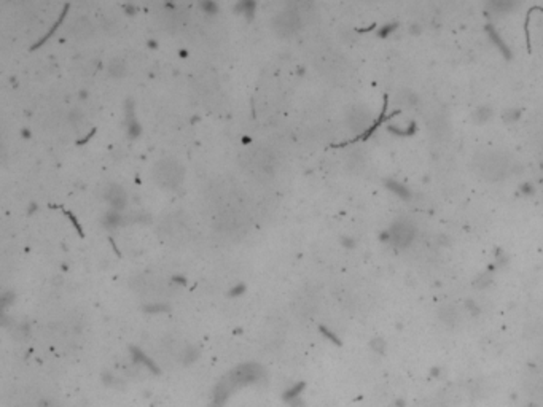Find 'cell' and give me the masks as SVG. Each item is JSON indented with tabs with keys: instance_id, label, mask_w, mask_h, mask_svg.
<instances>
[{
	"instance_id": "obj_1",
	"label": "cell",
	"mask_w": 543,
	"mask_h": 407,
	"mask_svg": "<svg viewBox=\"0 0 543 407\" xmlns=\"http://www.w3.org/2000/svg\"><path fill=\"white\" fill-rule=\"evenodd\" d=\"M184 175H185L184 166L172 158L161 159L159 162H156V166L153 169L155 182L159 186L169 188V189L180 186V183L184 182Z\"/></svg>"
},
{
	"instance_id": "obj_2",
	"label": "cell",
	"mask_w": 543,
	"mask_h": 407,
	"mask_svg": "<svg viewBox=\"0 0 543 407\" xmlns=\"http://www.w3.org/2000/svg\"><path fill=\"white\" fill-rule=\"evenodd\" d=\"M273 27L281 37H290V35L296 34V32H298L300 27H301L300 13L296 10L281 11L273 20Z\"/></svg>"
},
{
	"instance_id": "obj_3",
	"label": "cell",
	"mask_w": 543,
	"mask_h": 407,
	"mask_svg": "<svg viewBox=\"0 0 543 407\" xmlns=\"http://www.w3.org/2000/svg\"><path fill=\"white\" fill-rule=\"evenodd\" d=\"M105 201L113 207V210H121L126 204V192L120 185L112 183L107 189H105Z\"/></svg>"
},
{
	"instance_id": "obj_4",
	"label": "cell",
	"mask_w": 543,
	"mask_h": 407,
	"mask_svg": "<svg viewBox=\"0 0 543 407\" xmlns=\"http://www.w3.org/2000/svg\"><path fill=\"white\" fill-rule=\"evenodd\" d=\"M254 162L257 169L263 170V172H271L274 167V156L269 150H263V151H255L254 153Z\"/></svg>"
},
{
	"instance_id": "obj_5",
	"label": "cell",
	"mask_w": 543,
	"mask_h": 407,
	"mask_svg": "<svg viewBox=\"0 0 543 407\" xmlns=\"http://www.w3.org/2000/svg\"><path fill=\"white\" fill-rule=\"evenodd\" d=\"M72 32L75 34V37L86 38L88 35L93 34V24L88 18H85V16H80V18H77L72 23Z\"/></svg>"
},
{
	"instance_id": "obj_6",
	"label": "cell",
	"mask_w": 543,
	"mask_h": 407,
	"mask_svg": "<svg viewBox=\"0 0 543 407\" xmlns=\"http://www.w3.org/2000/svg\"><path fill=\"white\" fill-rule=\"evenodd\" d=\"M108 73L113 78H121L126 73V64L121 59H113L108 64Z\"/></svg>"
},
{
	"instance_id": "obj_7",
	"label": "cell",
	"mask_w": 543,
	"mask_h": 407,
	"mask_svg": "<svg viewBox=\"0 0 543 407\" xmlns=\"http://www.w3.org/2000/svg\"><path fill=\"white\" fill-rule=\"evenodd\" d=\"M255 2H250V0H245V2H239L238 5H236V11L238 13H242V14H245L247 16V18H252V16H254V13H255Z\"/></svg>"
},
{
	"instance_id": "obj_8",
	"label": "cell",
	"mask_w": 543,
	"mask_h": 407,
	"mask_svg": "<svg viewBox=\"0 0 543 407\" xmlns=\"http://www.w3.org/2000/svg\"><path fill=\"white\" fill-rule=\"evenodd\" d=\"M120 223H121V215L118 214L117 210L108 211V214L104 217V224H105V227H110V229H112V227H117Z\"/></svg>"
},
{
	"instance_id": "obj_9",
	"label": "cell",
	"mask_w": 543,
	"mask_h": 407,
	"mask_svg": "<svg viewBox=\"0 0 543 407\" xmlns=\"http://www.w3.org/2000/svg\"><path fill=\"white\" fill-rule=\"evenodd\" d=\"M200 7H201V8L204 10V13H207V14H215V13L219 11V5L213 4V2H203Z\"/></svg>"
},
{
	"instance_id": "obj_10",
	"label": "cell",
	"mask_w": 543,
	"mask_h": 407,
	"mask_svg": "<svg viewBox=\"0 0 543 407\" xmlns=\"http://www.w3.org/2000/svg\"><path fill=\"white\" fill-rule=\"evenodd\" d=\"M81 120H83V115H81L80 110H74V111L70 113V121H72L74 124H80Z\"/></svg>"
},
{
	"instance_id": "obj_11",
	"label": "cell",
	"mask_w": 543,
	"mask_h": 407,
	"mask_svg": "<svg viewBox=\"0 0 543 407\" xmlns=\"http://www.w3.org/2000/svg\"><path fill=\"white\" fill-rule=\"evenodd\" d=\"M242 291H244V285H238L236 288L231 289V295H233V296H238V295H241Z\"/></svg>"
},
{
	"instance_id": "obj_12",
	"label": "cell",
	"mask_w": 543,
	"mask_h": 407,
	"mask_svg": "<svg viewBox=\"0 0 543 407\" xmlns=\"http://www.w3.org/2000/svg\"><path fill=\"white\" fill-rule=\"evenodd\" d=\"M124 10H126V11H129V14H134L136 7H133V5H128V7H124Z\"/></svg>"
}]
</instances>
